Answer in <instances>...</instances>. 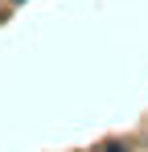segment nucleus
<instances>
[{"label": "nucleus", "mask_w": 148, "mask_h": 152, "mask_svg": "<svg viewBox=\"0 0 148 152\" xmlns=\"http://www.w3.org/2000/svg\"><path fill=\"white\" fill-rule=\"evenodd\" d=\"M103 152H136V148H132V144H123V140H107Z\"/></svg>", "instance_id": "obj_1"}, {"label": "nucleus", "mask_w": 148, "mask_h": 152, "mask_svg": "<svg viewBox=\"0 0 148 152\" xmlns=\"http://www.w3.org/2000/svg\"><path fill=\"white\" fill-rule=\"evenodd\" d=\"M12 4H21V0H12Z\"/></svg>", "instance_id": "obj_2"}]
</instances>
